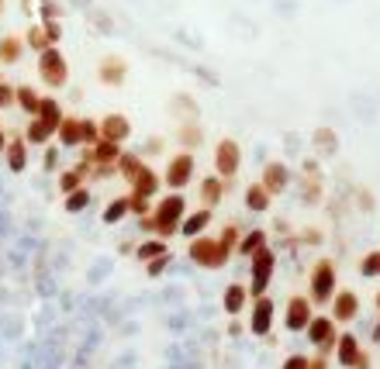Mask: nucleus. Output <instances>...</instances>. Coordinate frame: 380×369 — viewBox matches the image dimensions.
Here are the masks:
<instances>
[{
  "label": "nucleus",
  "mask_w": 380,
  "mask_h": 369,
  "mask_svg": "<svg viewBox=\"0 0 380 369\" xmlns=\"http://www.w3.org/2000/svg\"><path fill=\"white\" fill-rule=\"evenodd\" d=\"M370 338H374V342L380 345V321H377V328H374V335H370Z\"/></svg>",
  "instance_id": "49530a36"
},
{
  "label": "nucleus",
  "mask_w": 380,
  "mask_h": 369,
  "mask_svg": "<svg viewBox=\"0 0 380 369\" xmlns=\"http://www.w3.org/2000/svg\"><path fill=\"white\" fill-rule=\"evenodd\" d=\"M187 255H190V262H197V266H204V269H221V266L228 262V255L221 252L218 239H208V235H197V239H190Z\"/></svg>",
  "instance_id": "423d86ee"
},
{
  "label": "nucleus",
  "mask_w": 380,
  "mask_h": 369,
  "mask_svg": "<svg viewBox=\"0 0 380 369\" xmlns=\"http://www.w3.org/2000/svg\"><path fill=\"white\" fill-rule=\"evenodd\" d=\"M225 194H228V183H225L221 176H204V180H201V201H204L208 210H211L214 204H221Z\"/></svg>",
  "instance_id": "412c9836"
},
{
  "label": "nucleus",
  "mask_w": 380,
  "mask_h": 369,
  "mask_svg": "<svg viewBox=\"0 0 380 369\" xmlns=\"http://www.w3.org/2000/svg\"><path fill=\"white\" fill-rule=\"evenodd\" d=\"M263 248H266V232H263V228H253V232H246V235L239 239V248H235V252L246 255V259H253L256 252H263Z\"/></svg>",
  "instance_id": "bb28decb"
},
{
  "label": "nucleus",
  "mask_w": 380,
  "mask_h": 369,
  "mask_svg": "<svg viewBox=\"0 0 380 369\" xmlns=\"http://www.w3.org/2000/svg\"><path fill=\"white\" fill-rule=\"evenodd\" d=\"M353 369H370V356H367V352H363V356H360V359H356V366Z\"/></svg>",
  "instance_id": "37998d69"
},
{
  "label": "nucleus",
  "mask_w": 380,
  "mask_h": 369,
  "mask_svg": "<svg viewBox=\"0 0 380 369\" xmlns=\"http://www.w3.org/2000/svg\"><path fill=\"white\" fill-rule=\"evenodd\" d=\"M239 169H242V149H239V142L235 138H221L214 145V176H221L228 183V180L239 176Z\"/></svg>",
  "instance_id": "39448f33"
},
{
  "label": "nucleus",
  "mask_w": 380,
  "mask_h": 369,
  "mask_svg": "<svg viewBox=\"0 0 380 369\" xmlns=\"http://www.w3.org/2000/svg\"><path fill=\"white\" fill-rule=\"evenodd\" d=\"M211 224V210L208 207H201V210H190L187 217H183V224H180V235H187V239H197V235H204V228Z\"/></svg>",
  "instance_id": "4be33fe9"
},
{
  "label": "nucleus",
  "mask_w": 380,
  "mask_h": 369,
  "mask_svg": "<svg viewBox=\"0 0 380 369\" xmlns=\"http://www.w3.org/2000/svg\"><path fill=\"white\" fill-rule=\"evenodd\" d=\"M194 169H197L194 152H176V156H169L166 173H163V183H166L173 194H180V190L194 180Z\"/></svg>",
  "instance_id": "6e6552de"
},
{
  "label": "nucleus",
  "mask_w": 380,
  "mask_h": 369,
  "mask_svg": "<svg viewBox=\"0 0 380 369\" xmlns=\"http://www.w3.org/2000/svg\"><path fill=\"white\" fill-rule=\"evenodd\" d=\"M159 187H163V180H159V173L152 169V166L145 163L142 166V173L131 180V197H142V201H152L156 194H159Z\"/></svg>",
  "instance_id": "dca6fc26"
},
{
  "label": "nucleus",
  "mask_w": 380,
  "mask_h": 369,
  "mask_svg": "<svg viewBox=\"0 0 380 369\" xmlns=\"http://www.w3.org/2000/svg\"><path fill=\"white\" fill-rule=\"evenodd\" d=\"M97 80L104 83V86H125V80H128V59H125V55H118V52L100 55V62H97Z\"/></svg>",
  "instance_id": "9d476101"
},
{
  "label": "nucleus",
  "mask_w": 380,
  "mask_h": 369,
  "mask_svg": "<svg viewBox=\"0 0 380 369\" xmlns=\"http://www.w3.org/2000/svg\"><path fill=\"white\" fill-rule=\"evenodd\" d=\"M263 190L270 194V197H277V194H284L287 187H291V166L280 163V159H273V163L263 166Z\"/></svg>",
  "instance_id": "ddd939ff"
},
{
  "label": "nucleus",
  "mask_w": 380,
  "mask_h": 369,
  "mask_svg": "<svg viewBox=\"0 0 380 369\" xmlns=\"http://www.w3.org/2000/svg\"><path fill=\"white\" fill-rule=\"evenodd\" d=\"M280 369H308V356H287Z\"/></svg>",
  "instance_id": "a19ab883"
},
{
  "label": "nucleus",
  "mask_w": 380,
  "mask_h": 369,
  "mask_svg": "<svg viewBox=\"0 0 380 369\" xmlns=\"http://www.w3.org/2000/svg\"><path fill=\"white\" fill-rule=\"evenodd\" d=\"M169 262H173V255H159V259L145 262V269H149V276H163V269H166Z\"/></svg>",
  "instance_id": "4c0bfd02"
},
{
  "label": "nucleus",
  "mask_w": 380,
  "mask_h": 369,
  "mask_svg": "<svg viewBox=\"0 0 380 369\" xmlns=\"http://www.w3.org/2000/svg\"><path fill=\"white\" fill-rule=\"evenodd\" d=\"M180 145H183V152H194L201 142H204V131H201V124L197 121H187V124H180Z\"/></svg>",
  "instance_id": "c85d7f7f"
},
{
  "label": "nucleus",
  "mask_w": 380,
  "mask_h": 369,
  "mask_svg": "<svg viewBox=\"0 0 380 369\" xmlns=\"http://www.w3.org/2000/svg\"><path fill=\"white\" fill-rule=\"evenodd\" d=\"M86 180H90V169L80 163V166H73V169H66V173H59V190L63 194H73V190L86 187Z\"/></svg>",
  "instance_id": "a878e982"
},
{
  "label": "nucleus",
  "mask_w": 380,
  "mask_h": 369,
  "mask_svg": "<svg viewBox=\"0 0 380 369\" xmlns=\"http://www.w3.org/2000/svg\"><path fill=\"white\" fill-rule=\"evenodd\" d=\"M39 121H45L48 128H59V121L66 118L63 114V104L55 100V97H42V104H39V114H35Z\"/></svg>",
  "instance_id": "cd10ccee"
},
{
  "label": "nucleus",
  "mask_w": 380,
  "mask_h": 369,
  "mask_svg": "<svg viewBox=\"0 0 380 369\" xmlns=\"http://www.w3.org/2000/svg\"><path fill=\"white\" fill-rule=\"evenodd\" d=\"M270 201H273V197L263 190V183H249V187H246V207H249V210L263 214V210H270Z\"/></svg>",
  "instance_id": "c756f323"
},
{
  "label": "nucleus",
  "mask_w": 380,
  "mask_h": 369,
  "mask_svg": "<svg viewBox=\"0 0 380 369\" xmlns=\"http://www.w3.org/2000/svg\"><path fill=\"white\" fill-rule=\"evenodd\" d=\"M360 356H363L360 338H356V335H349V331H342V335H339V342H336V363H339V366H346V369H353Z\"/></svg>",
  "instance_id": "aec40b11"
},
{
  "label": "nucleus",
  "mask_w": 380,
  "mask_h": 369,
  "mask_svg": "<svg viewBox=\"0 0 380 369\" xmlns=\"http://www.w3.org/2000/svg\"><path fill=\"white\" fill-rule=\"evenodd\" d=\"M360 273H363V276H370V280H377V276H380V248L367 252V255L360 259Z\"/></svg>",
  "instance_id": "e433bc0d"
},
{
  "label": "nucleus",
  "mask_w": 380,
  "mask_h": 369,
  "mask_svg": "<svg viewBox=\"0 0 380 369\" xmlns=\"http://www.w3.org/2000/svg\"><path fill=\"white\" fill-rule=\"evenodd\" d=\"M253 273H249V300H256V297H266V287H270V280H273V269H277V252L266 246L263 252H256L253 259Z\"/></svg>",
  "instance_id": "20e7f679"
},
{
  "label": "nucleus",
  "mask_w": 380,
  "mask_h": 369,
  "mask_svg": "<svg viewBox=\"0 0 380 369\" xmlns=\"http://www.w3.org/2000/svg\"><path fill=\"white\" fill-rule=\"evenodd\" d=\"M142 166H145V159H142V156H135V152H122V159H118V173H122L128 183H131V180L142 173Z\"/></svg>",
  "instance_id": "473e14b6"
},
{
  "label": "nucleus",
  "mask_w": 380,
  "mask_h": 369,
  "mask_svg": "<svg viewBox=\"0 0 380 369\" xmlns=\"http://www.w3.org/2000/svg\"><path fill=\"white\" fill-rule=\"evenodd\" d=\"M11 104H14V86H11L7 80H0V111L11 107Z\"/></svg>",
  "instance_id": "ea45409f"
},
{
  "label": "nucleus",
  "mask_w": 380,
  "mask_h": 369,
  "mask_svg": "<svg viewBox=\"0 0 380 369\" xmlns=\"http://www.w3.org/2000/svg\"><path fill=\"white\" fill-rule=\"evenodd\" d=\"M63 207H66L70 214H80V210H86V207H90V190H86V187H80V190L66 194V201H63Z\"/></svg>",
  "instance_id": "c9c22d12"
},
{
  "label": "nucleus",
  "mask_w": 380,
  "mask_h": 369,
  "mask_svg": "<svg viewBox=\"0 0 380 369\" xmlns=\"http://www.w3.org/2000/svg\"><path fill=\"white\" fill-rule=\"evenodd\" d=\"M183 217H187V201H183V194H169V197H163L159 204L152 207L149 217H142V228L166 242L173 235H180Z\"/></svg>",
  "instance_id": "f257e3e1"
},
{
  "label": "nucleus",
  "mask_w": 380,
  "mask_h": 369,
  "mask_svg": "<svg viewBox=\"0 0 380 369\" xmlns=\"http://www.w3.org/2000/svg\"><path fill=\"white\" fill-rule=\"evenodd\" d=\"M273 318H277V304L270 297H256L253 300V314H249V331L256 338H266L273 328Z\"/></svg>",
  "instance_id": "f8f14e48"
},
{
  "label": "nucleus",
  "mask_w": 380,
  "mask_h": 369,
  "mask_svg": "<svg viewBox=\"0 0 380 369\" xmlns=\"http://www.w3.org/2000/svg\"><path fill=\"white\" fill-rule=\"evenodd\" d=\"M25 55V39L21 35H4L0 39V66H18Z\"/></svg>",
  "instance_id": "5701e85b"
},
{
  "label": "nucleus",
  "mask_w": 380,
  "mask_h": 369,
  "mask_svg": "<svg viewBox=\"0 0 380 369\" xmlns=\"http://www.w3.org/2000/svg\"><path fill=\"white\" fill-rule=\"evenodd\" d=\"M360 314V297L353 293V290H336V297H332V321L336 325H349L353 318Z\"/></svg>",
  "instance_id": "4468645a"
},
{
  "label": "nucleus",
  "mask_w": 380,
  "mask_h": 369,
  "mask_svg": "<svg viewBox=\"0 0 380 369\" xmlns=\"http://www.w3.org/2000/svg\"><path fill=\"white\" fill-rule=\"evenodd\" d=\"M311 318H315L311 300L301 297V293H294V297L287 300V311H284V328L287 331H304L308 325H311Z\"/></svg>",
  "instance_id": "9b49d317"
},
{
  "label": "nucleus",
  "mask_w": 380,
  "mask_h": 369,
  "mask_svg": "<svg viewBox=\"0 0 380 369\" xmlns=\"http://www.w3.org/2000/svg\"><path fill=\"white\" fill-rule=\"evenodd\" d=\"M21 135H25V142H28V145H52V138H55V128H48L45 121L32 118V121H28V128H25Z\"/></svg>",
  "instance_id": "393cba45"
},
{
  "label": "nucleus",
  "mask_w": 380,
  "mask_h": 369,
  "mask_svg": "<svg viewBox=\"0 0 380 369\" xmlns=\"http://www.w3.org/2000/svg\"><path fill=\"white\" fill-rule=\"evenodd\" d=\"M246 304H249V290H246V283H228V287H225V293H221V307H225L228 318H239V314L246 311Z\"/></svg>",
  "instance_id": "a211bd4d"
},
{
  "label": "nucleus",
  "mask_w": 380,
  "mask_h": 369,
  "mask_svg": "<svg viewBox=\"0 0 380 369\" xmlns=\"http://www.w3.org/2000/svg\"><path fill=\"white\" fill-rule=\"evenodd\" d=\"M159 255H169V246L163 239H149V242H142V246L135 248V259H138V262H152V259H159Z\"/></svg>",
  "instance_id": "7c9ffc66"
},
{
  "label": "nucleus",
  "mask_w": 380,
  "mask_h": 369,
  "mask_svg": "<svg viewBox=\"0 0 380 369\" xmlns=\"http://www.w3.org/2000/svg\"><path fill=\"white\" fill-rule=\"evenodd\" d=\"M336 280H339V269H336V259L322 255L311 269V280H308V293H311V304H332L336 297Z\"/></svg>",
  "instance_id": "f03ea898"
},
{
  "label": "nucleus",
  "mask_w": 380,
  "mask_h": 369,
  "mask_svg": "<svg viewBox=\"0 0 380 369\" xmlns=\"http://www.w3.org/2000/svg\"><path fill=\"white\" fill-rule=\"evenodd\" d=\"M125 214H128V197H114L111 204L104 207V214H100V221H104V224H118V221H122Z\"/></svg>",
  "instance_id": "f704fd0d"
},
{
  "label": "nucleus",
  "mask_w": 380,
  "mask_h": 369,
  "mask_svg": "<svg viewBox=\"0 0 380 369\" xmlns=\"http://www.w3.org/2000/svg\"><path fill=\"white\" fill-rule=\"evenodd\" d=\"M239 239H242V232L235 228V224H225L221 228V235H218V246H221V252L232 259L235 255V248H239Z\"/></svg>",
  "instance_id": "72a5a7b5"
},
{
  "label": "nucleus",
  "mask_w": 380,
  "mask_h": 369,
  "mask_svg": "<svg viewBox=\"0 0 380 369\" xmlns=\"http://www.w3.org/2000/svg\"><path fill=\"white\" fill-rule=\"evenodd\" d=\"M377 311H380V290H377Z\"/></svg>",
  "instance_id": "09e8293b"
},
{
  "label": "nucleus",
  "mask_w": 380,
  "mask_h": 369,
  "mask_svg": "<svg viewBox=\"0 0 380 369\" xmlns=\"http://www.w3.org/2000/svg\"><path fill=\"white\" fill-rule=\"evenodd\" d=\"M97 128H100V138L104 142H114V145L128 142V135H131V121H128L125 114H104L97 121Z\"/></svg>",
  "instance_id": "2eb2a0df"
},
{
  "label": "nucleus",
  "mask_w": 380,
  "mask_h": 369,
  "mask_svg": "<svg viewBox=\"0 0 380 369\" xmlns=\"http://www.w3.org/2000/svg\"><path fill=\"white\" fill-rule=\"evenodd\" d=\"M360 207H367V210L374 207V201H370V194H360Z\"/></svg>",
  "instance_id": "c03bdc74"
},
{
  "label": "nucleus",
  "mask_w": 380,
  "mask_h": 369,
  "mask_svg": "<svg viewBox=\"0 0 380 369\" xmlns=\"http://www.w3.org/2000/svg\"><path fill=\"white\" fill-rule=\"evenodd\" d=\"M21 39H25V48H32V52L42 55L45 48H59V41H63V25H59V21H39V25H28V32H25Z\"/></svg>",
  "instance_id": "0eeeda50"
},
{
  "label": "nucleus",
  "mask_w": 380,
  "mask_h": 369,
  "mask_svg": "<svg viewBox=\"0 0 380 369\" xmlns=\"http://www.w3.org/2000/svg\"><path fill=\"white\" fill-rule=\"evenodd\" d=\"M311 142H315V149H318L322 156H336L339 138H336V131H332V128H318V131L311 135Z\"/></svg>",
  "instance_id": "2f4dec72"
},
{
  "label": "nucleus",
  "mask_w": 380,
  "mask_h": 369,
  "mask_svg": "<svg viewBox=\"0 0 380 369\" xmlns=\"http://www.w3.org/2000/svg\"><path fill=\"white\" fill-rule=\"evenodd\" d=\"M308 369H329V359L325 356H315V359H308Z\"/></svg>",
  "instance_id": "79ce46f5"
},
{
  "label": "nucleus",
  "mask_w": 380,
  "mask_h": 369,
  "mask_svg": "<svg viewBox=\"0 0 380 369\" xmlns=\"http://www.w3.org/2000/svg\"><path fill=\"white\" fill-rule=\"evenodd\" d=\"M14 104L25 111V114H39V104H42V93L35 90V86H28V83H21V86H14Z\"/></svg>",
  "instance_id": "b1692460"
},
{
  "label": "nucleus",
  "mask_w": 380,
  "mask_h": 369,
  "mask_svg": "<svg viewBox=\"0 0 380 369\" xmlns=\"http://www.w3.org/2000/svg\"><path fill=\"white\" fill-rule=\"evenodd\" d=\"M39 80L48 90H63L70 83V62H66L63 48H45L39 55Z\"/></svg>",
  "instance_id": "7ed1b4c3"
},
{
  "label": "nucleus",
  "mask_w": 380,
  "mask_h": 369,
  "mask_svg": "<svg viewBox=\"0 0 380 369\" xmlns=\"http://www.w3.org/2000/svg\"><path fill=\"white\" fill-rule=\"evenodd\" d=\"M308 342L322 352V356H329V352H336V342H339V331H336V321L329 318V314H315L311 318V325H308Z\"/></svg>",
  "instance_id": "1a4fd4ad"
},
{
  "label": "nucleus",
  "mask_w": 380,
  "mask_h": 369,
  "mask_svg": "<svg viewBox=\"0 0 380 369\" xmlns=\"http://www.w3.org/2000/svg\"><path fill=\"white\" fill-rule=\"evenodd\" d=\"M55 138H59V145H66V149L84 145V118L66 114V118L59 121V128H55Z\"/></svg>",
  "instance_id": "6ab92c4d"
},
{
  "label": "nucleus",
  "mask_w": 380,
  "mask_h": 369,
  "mask_svg": "<svg viewBox=\"0 0 380 369\" xmlns=\"http://www.w3.org/2000/svg\"><path fill=\"white\" fill-rule=\"evenodd\" d=\"M4 163H7L11 173H25L28 169V142H25V135H7Z\"/></svg>",
  "instance_id": "f3484780"
},
{
  "label": "nucleus",
  "mask_w": 380,
  "mask_h": 369,
  "mask_svg": "<svg viewBox=\"0 0 380 369\" xmlns=\"http://www.w3.org/2000/svg\"><path fill=\"white\" fill-rule=\"evenodd\" d=\"M42 166L48 173H55V166H59V145H45V159Z\"/></svg>",
  "instance_id": "58836bf2"
},
{
  "label": "nucleus",
  "mask_w": 380,
  "mask_h": 369,
  "mask_svg": "<svg viewBox=\"0 0 380 369\" xmlns=\"http://www.w3.org/2000/svg\"><path fill=\"white\" fill-rule=\"evenodd\" d=\"M4 149H7V131H4V124H0V156H4Z\"/></svg>",
  "instance_id": "a18cd8bd"
},
{
  "label": "nucleus",
  "mask_w": 380,
  "mask_h": 369,
  "mask_svg": "<svg viewBox=\"0 0 380 369\" xmlns=\"http://www.w3.org/2000/svg\"><path fill=\"white\" fill-rule=\"evenodd\" d=\"M4 7H7V0H0V18H4Z\"/></svg>",
  "instance_id": "de8ad7c7"
}]
</instances>
